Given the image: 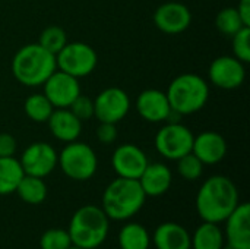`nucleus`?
<instances>
[{"mask_svg":"<svg viewBox=\"0 0 250 249\" xmlns=\"http://www.w3.org/2000/svg\"><path fill=\"white\" fill-rule=\"evenodd\" d=\"M239 204V191L234 182L223 175L208 178L198 191L196 210L204 222L221 223Z\"/></svg>","mask_w":250,"mask_h":249,"instance_id":"nucleus-1","label":"nucleus"},{"mask_svg":"<svg viewBox=\"0 0 250 249\" xmlns=\"http://www.w3.org/2000/svg\"><path fill=\"white\" fill-rule=\"evenodd\" d=\"M13 78L25 87H42L53 72L57 70L56 54L47 51L38 43L22 45L10 63Z\"/></svg>","mask_w":250,"mask_h":249,"instance_id":"nucleus-2","label":"nucleus"},{"mask_svg":"<svg viewBox=\"0 0 250 249\" xmlns=\"http://www.w3.org/2000/svg\"><path fill=\"white\" fill-rule=\"evenodd\" d=\"M146 200L138 179L119 178L107 185L103 194V210L110 220L123 222L135 214L144 207Z\"/></svg>","mask_w":250,"mask_h":249,"instance_id":"nucleus-3","label":"nucleus"},{"mask_svg":"<svg viewBox=\"0 0 250 249\" xmlns=\"http://www.w3.org/2000/svg\"><path fill=\"white\" fill-rule=\"evenodd\" d=\"M110 229V219L97 205H83L75 211L69 223L72 245L82 249H95L104 244Z\"/></svg>","mask_w":250,"mask_h":249,"instance_id":"nucleus-4","label":"nucleus"},{"mask_svg":"<svg viewBox=\"0 0 250 249\" xmlns=\"http://www.w3.org/2000/svg\"><path fill=\"white\" fill-rule=\"evenodd\" d=\"M171 110L188 116L202 110L209 98L208 82L196 73L186 72L176 76L166 91Z\"/></svg>","mask_w":250,"mask_h":249,"instance_id":"nucleus-5","label":"nucleus"},{"mask_svg":"<svg viewBox=\"0 0 250 249\" xmlns=\"http://www.w3.org/2000/svg\"><path fill=\"white\" fill-rule=\"evenodd\" d=\"M57 166H60L62 172L67 178L83 182L95 175L98 169V158L92 147L76 139L73 142H67L59 153Z\"/></svg>","mask_w":250,"mask_h":249,"instance_id":"nucleus-6","label":"nucleus"},{"mask_svg":"<svg viewBox=\"0 0 250 249\" xmlns=\"http://www.w3.org/2000/svg\"><path fill=\"white\" fill-rule=\"evenodd\" d=\"M56 63L57 69L79 79L95 70L98 65V54L86 43H66V45L56 54Z\"/></svg>","mask_w":250,"mask_h":249,"instance_id":"nucleus-7","label":"nucleus"},{"mask_svg":"<svg viewBox=\"0 0 250 249\" xmlns=\"http://www.w3.org/2000/svg\"><path fill=\"white\" fill-rule=\"evenodd\" d=\"M195 135L182 122H167L155 135V148L167 160H179L192 153Z\"/></svg>","mask_w":250,"mask_h":249,"instance_id":"nucleus-8","label":"nucleus"},{"mask_svg":"<svg viewBox=\"0 0 250 249\" xmlns=\"http://www.w3.org/2000/svg\"><path fill=\"white\" fill-rule=\"evenodd\" d=\"M130 110V98L127 92L119 87L103 90L94 100V117L98 122L119 123Z\"/></svg>","mask_w":250,"mask_h":249,"instance_id":"nucleus-9","label":"nucleus"},{"mask_svg":"<svg viewBox=\"0 0 250 249\" xmlns=\"http://www.w3.org/2000/svg\"><path fill=\"white\" fill-rule=\"evenodd\" d=\"M57 160L59 153L54 150V147L48 142L38 141L32 142L23 150L19 163L25 175L44 179L57 167Z\"/></svg>","mask_w":250,"mask_h":249,"instance_id":"nucleus-10","label":"nucleus"},{"mask_svg":"<svg viewBox=\"0 0 250 249\" xmlns=\"http://www.w3.org/2000/svg\"><path fill=\"white\" fill-rule=\"evenodd\" d=\"M42 94L54 109H69L75 98L82 92L78 78L57 69L42 84Z\"/></svg>","mask_w":250,"mask_h":249,"instance_id":"nucleus-11","label":"nucleus"},{"mask_svg":"<svg viewBox=\"0 0 250 249\" xmlns=\"http://www.w3.org/2000/svg\"><path fill=\"white\" fill-rule=\"evenodd\" d=\"M208 78L217 88L237 90L246 79V68L245 63L234 56H220L211 62Z\"/></svg>","mask_w":250,"mask_h":249,"instance_id":"nucleus-12","label":"nucleus"},{"mask_svg":"<svg viewBox=\"0 0 250 249\" xmlns=\"http://www.w3.org/2000/svg\"><path fill=\"white\" fill-rule=\"evenodd\" d=\"M152 21L161 32L176 35L185 32L190 26L192 12L180 1H166L155 9Z\"/></svg>","mask_w":250,"mask_h":249,"instance_id":"nucleus-13","label":"nucleus"},{"mask_svg":"<svg viewBox=\"0 0 250 249\" xmlns=\"http://www.w3.org/2000/svg\"><path fill=\"white\" fill-rule=\"evenodd\" d=\"M148 163L146 154L133 144L119 145L111 156V166L116 175L126 179H139Z\"/></svg>","mask_w":250,"mask_h":249,"instance_id":"nucleus-14","label":"nucleus"},{"mask_svg":"<svg viewBox=\"0 0 250 249\" xmlns=\"http://www.w3.org/2000/svg\"><path fill=\"white\" fill-rule=\"evenodd\" d=\"M135 107L138 114L149 123L167 122L168 114L171 113L167 94L154 88H148L139 92L135 101Z\"/></svg>","mask_w":250,"mask_h":249,"instance_id":"nucleus-15","label":"nucleus"},{"mask_svg":"<svg viewBox=\"0 0 250 249\" xmlns=\"http://www.w3.org/2000/svg\"><path fill=\"white\" fill-rule=\"evenodd\" d=\"M226 222V238L230 248L250 249V205L239 203Z\"/></svg>","mask_w":250,"mask_h":249,"instance_id":"nucleus-16","label":"nucleus"},{"mask_svg":"<svg viewBox=\"0 0 250 249\" xmlns=\"http://www.w3.org/2000/svg\"><path fill=\"white\" fill-rule=\"evenodd\" d=\"M227 141L215 131H204L193 139L192 153L204 163V166L217 164L227 156Z\"/></svg>","mask_w":250,"mask_h":249,"instance_id":"nucleus-17","label":"nucleus"},{"mask_svg":"<svg viewBox=\"0 0 250 249\" xmlns=\"http://www.w3.org/2000/svg\"><path fill=\"white\" fill-rule=\"evenodd\" d=\"M47 125L51 135L64 144L76 141L82 132V122L69 109H54Z\"/></svg>","mask_w":250,"mask_h":249,"instance_id":"nucleus-18","label":"nucleus"},{"mask_svg":"<svg viewBox=\"0 0 250 249\" xmlns=\"http://www.w3.org/2000/svg\"><path fill=\"white\" fill-rule=\"evenodd\" d=\"M138 182L146 197H161L170 189L173 173L164 163H148Z\"/></svg>","mask_w":250,"mask_h":249,"instance_id":"nucleus-19","label":"nucleus"},{"mask_svg":"<svg viewBox=\"0 0 250 249\" xmlns=\"http://www.w3.org/2000/svg\"><path fill=\"white\" fill-rule=\"evenodd\" d=\"M154 245L157 249H192L189 232L177 223H163L154 233Z\"/></svg>","mask_w":250,"mask_h":249,"instance_id":"nucleus-20","label":"nucleus"},{"mask_svg":"<svg viewBox=\"0 0 250 249\" xmlns=\"http://www.w3.org/2000/svg\"><path fill=\"white\" fill-rule=\"evenodd\" d=\"M190 247L193 249H223L224 233L218 223L204 222L190 238Z\"/></svg>","mask_w":250,"mask_h":249,"instance_id":"nucleus-21","label":"nucleus"},{"mask_svg":"<svg viewBox=\"0 0 250 249\" xmlns=\"http://www.w3.org/2000/svg\"><path fill=\"white\" fill-rule=\"evenodd\" d=\"M25 176L22 166L15 157H0V195L13 194Z\"/></svg>","mask_w":250,"mask_h":249,"instance_id":"nucleus-22","label":"nucleus"},{"mask_svg":"<svg viewBox=\"0 0 250 249\" xmlns=\"http://www.w3.org/2000/svg\"><path fill=\"white\" fill-rule=\"evenodd\" d=\"M15 192L19 195V198L23 203L31 205H38L44 203V200L47 198V185L42 178L25 175L21 179Z\"/></svg>","mask_w":250,"mask_h":249,"instance_id":"nucleus-23","label":"nucleus"},{"mask_svg":"<svg viewBox=\"0 0 250 249\" xmlns=\"http://www.w3.org/2000/svg\"><path fill=\"white\" fill-rule=\"evenodd\" d=\"M119 245L122 249H149L151 238L142 225L127 223L119 233Z\"/></svg>","mask_w":250,"mask_h":249,"instance_id":"nucleus-24","label":"nucleus"},{"mask_svg":"<svg viewBox=\"0 0 250 249\" xmlns=\"http://www.w3.org/2000/svg\"><path fill=\"white\" fill-rule=\"evenodd\" d=\"M54 107L42 92H34L26 97L23 103V112L35 123H47Z\"/></svg>","mask_w":250,"mask_h":249,"instance_id":"nucleus-25","label":"nucleus"},{"mask_svg":"<svg viewBox=\"0 0 250 249\" xmlns=\"http://www.w3.org/2000/svg\"><path fill=\"white\" fill-rule=\"evenodd\" d=\"M215 26L223 35L233 37L237 31H240L246 25L243 23L236 7H224L215 16Z\"/></svg>","mask_w":250,"mask_h":249,"instance_id":"nucleus-26","label":"nucleus"},{"mask_svg":"<svg viewBox=\"0 0 250 249\" xmlns=\"http://www.w3.org/2000/svg\"><path fill=\"white\" fill-rule=\"evenodd\" d=\"M66 43H67L66 31L59 25H50L44 28L38 37V44L53 54H57L66 45Z\"/></svg>","mask_w":250,"mask_h":249,"instance_id":"nucleus-27","label":"nucleus"},{"mask_svg":"<svg viewBox=\"0 0 250 249\" xmlns=\"http://www.w3.org/2000/svg\"><path fill=\"white\" fill-rule=\"evenodd\" d=\"M176 161L177 172L185 181H198L204 173V163L193 153H189Z\"/></svg>","mask_w":250,"mask_h":249,"instance_id":"nucleus-28","label":"nucleus"},{"mask_svg":"<svg viewBox=\"0 0 250 249\" xmlns=\"http://www.w3.org/2000/svg\"><path fill=\"white\" fill-rule=\"evenodd\" d=\"M41 249H67L72 247V241L67 230L48 229L40 238Z\"/></svg>","mask_w":250,"mask_h":249,"instance_id":"nucleus-29","label":"nucleus"},{"mask_svg":"<svg viewBox=\"0 0 250 249\" xmlns=\"http://www.w3.org/2000/svg\"><path fill=\"white\" fill-rule=\"evenodd\" d=\"M233 56L243 62L245 65L250 62V26H243L231 37Z\"/></svg>","mask_w":250,"mask_h":249,"instance_id":"nucleus-30","label":"nucleus"},{"mask_svg":"<svg viewBox=\"0 0 250 249\" xmlns=\"http://www.w3.org/2000/svg\"><path fill=\"white\" fill-rule=\"evenodd\" d=\"M69 110L81 120V122H85V120H89L94 117V100H91L89 97L86 95H82L79 94L75 101L69 106Z\"/></svg>","mask_w":250,"mask_h":249,"instance_id":"nucleus-31","label":"nucleus"},{"mask_svg":"<svg viewBox=\"0 0 250 249\" xmlns=\"http://www.w3.org/2000/svg\"><path fill=\"white\" fill-rule=\"evenodd\" d=\"M97 139L103 144V145H110L113 142H116L119 134H117V126L116 123H107V122H100V125L97 126L95 131Z\"/></svg>","mask_w":250,"mask_h":249,"instance_id":"nucleus-32","label":"nucleus"},{"mask_svg":"<svg viewBox=\"0 0 250 249\" xmlns=\"http://www.w3.org/2000/svg\"><path fill=\"white\" fill-rule=\"evenodd\" d=\"M18 141L12 134L0 132V157H15Z\"/></svg>","mask_w":250,"mask_h":249,"instance_id":"nucleus-33","label":"nucleus"},{"mask_svg":"<svg viewBox=\"0 0 250 249\" xmlns=\"http://www.w3.org/2000/svg\"><path fill=\"white\" fill-rule=\"evenodd\" d=\"M237 12L246 26H250V0H239Z\"/></svg>","mask_w":250,"mask_h":249,"instance_id":"nucleus-34","label":"nucleus"},{"mask_svg":"<svg viewBox=\"0 0 250 249\" xmlns=\"http://www.w3.org/2000/svg\"><path fill=\"white\" fill-rule=\"evenodd\" d=\"M67 249H82V248H79V247H75V245H72L70 248H67Z\"/></svg>","mask_w":250,"mask_h":249,"instance_id":"nucleus-35","label":"nucleus"},{"mask_svg":"<svg viewBox=\"0 0 250 249\" xmlns=\"http://www.w3.org/2000/svg\"><path fill=\"white\" fill-rule=\"evenodd\" d=\"M223 249H233V248H230V247H223Z\"/></svg>","mask_w":250,"mask_h":249,"instance_id":"nucleus-36","label":"nucleus"}]
</instances>
